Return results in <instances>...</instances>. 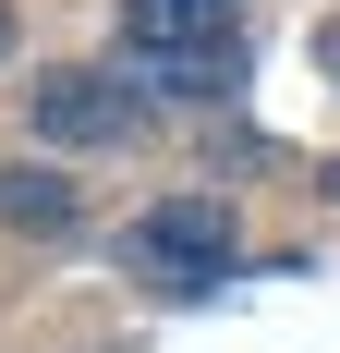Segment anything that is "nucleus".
Masks as SVG:
<instances>
[{"label": "nucleus", "mask_w": 340, "mask_h": 353, "mask_svg": "<svg viewBox=\"0 0 340 353\" xmlns=\"http://www.w3.org/2000/svg\"><path fill=\"white\" fill-rule=\"evenodd\" d=\"M122 268H134V281H158V292L231 281V195H158V208H134Z\"/></svg>", "instance_id": "obj_1"}, {"label": "nucleus", "mask_w": 340, "mask_h": 353, "mask_svg": "<svg viewBox=\"0 0 340 353\" xmlns=\"http://www.w3.org/2000/svg\"><path fill=\"white\" fill-rule=\"evenodd\" d=\"M25 122H36V146H134V85L122 73H36L25 85Z\"/></svg>", "instance_id": "obj_2"}, {"label": "nucleus", "mask_w": 340, "mask_h": 353, "mask_svg": "<svg viewBox=\"0 0 340 353\" xmlns=\"http://www.w3.org/2000/svg\"><path fill=\"white\" fill-rule=\"evenodd\" d=\"M243 0H122V49H231Z\"/></svg>", "instance_id": "obj_3"}, {"label": "nucleus", "mask_w": 340, "mask_h": 353, "mask_svg": "<svg viewBox=\"0 0 340 353\" xmlns=\"http://www.w3.org/2000/svg\"><path fill=\"white\" fill-rule=\"evenodd\" d=\"M122 85H158V98H219V85H243V49H122Z\"/></svg>", "instance_id": "obj_4"}, {"label": "nucleus", "mask_w": 340, "mask_h": 353, "mask_svg": "<svg viewBox=\"0 0 340 353\" xmlns=\"http://www.w3.org/2000/svg\"><path fill=\"white\" fill-rule=\"evenodd\" d=\"M73 208H85V195H73L61 171H36V159L0 171V219H12V232H73Z\"/></svg>", "instance_id": "obj_5"}, {"label": "nucleus", "mask_w": 340, "mask_h": 353, "mask_svg": "<svg viewBox=\"0 0 340 353\" xmlns=\"http://www.w3.org/2000/svg\"><path fill=\"white\" fill-rule=\"evenodd\" d=\"M0 61H12V12H0Z\"/></svg>", "instance_id": "obj_6"}, {"label": "nucleus", "mask_w": 340, "mask_h": 353, "mask_svg": "<svg viewBox=\"0 0 340 353\" xmlns=\"http://www.w3.org/2000/svg\"><path fill=\"white\" fill-rule=\"evenodd\" d=\"M328 195H340V171H328Z\"/></svg>", "instance_id": "obj_7"}]
</instances>
